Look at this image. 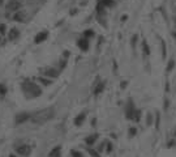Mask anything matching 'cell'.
Segmentation results:
<instances>
[{"label": "cell", "instance_id": "obj_30", "mask_svg": "<svg viewBox=\"0 0 176 157\" xmlns=\"http://www.w3.org/2000/svg\"><path fill=\"white\" fill-rule=\"evenodd\" d=\"M9 157H16V156H15V154H11V156H9Z\"/></svg>", "mask_w": 176, "mask_h": 157}, {"label": "cell", "instance_id": "obj_5", "mask_svg": "<svg viewBox=\"0 0 176 157\" xmlns=\"http://www.w3.org/2000/svg\"><path fill=\"white\" fill-rule=\"evenodd\" d=\"M16 152L19 154H21V156H29L31 152V148L29 147V145L24 144V145H20V147L16 148Z\"/></svg>", "mask_w": 176, "mask_h": 157}, {"label": "cell", "instance_id": "obj_7", "mask_svg": "<svg viewBox=\"0 0 176 157\" xmlns=\"http://www.w3.org/2000/svg\"><path fill=\"white\" fill-rule=\"evenodd\" d=\"M77 46L80 47L81 51H87L89 50V39H86V38H80V39L77 41Z\"/></svg>", "mask_w": 176, "mask_h": 157}, {"label": "cell", "instance_id": "obj_8", "mask_svg": "<svg viewBox=\"0 0 176 157\" xmlns=\"http://www.w3.org/2000/svg\"><path fill=\"white\" fill-rule=\"evenodd\" d=\"M47 37H48V33H47L46 30H44V31H40V33H38L37 35H35L34 42L35 43H42L43 41L47 39Z\"/></svg>", "mask_w": 176, "mask_h": 157}, {"label": "cell", "instance_id": "obj_12", "mask_svg": "<svg viewBox=\"0 0 176 157\" xmlns=\"http://www.w3.org/2000/svg\"><path fill=\"white\" fill-rule=\"evenodd\" d=\"M44 75L48 76V77H58L59 72L56 71V69H54V68H47L46 71H44Z\"/></svg>", "mask_w": 176, "mask_h": 157}, {"label": "cell", "instance_id": "obj_22", "mask_svg": "<svg viewBox=\"0 0 176 157\" xmlns=\"http://www.w3.org/2000/svg\"><path fill=\"white\" fill-rule=\"evenodd\" d=\"M71 154H72V157H83V154L78 151H72Z\"/></svg>", "mask_w": 176, "mask_h": 157}, {"label": "cell", "instance_id": "obj_28", "mask_svg": "<svg viewBox=\"0 0 176 157\" xmlns=\"http://www.w3.org/2000/svg\"><path fill=\"white\" fill-rule=\"evenodd\" d=\"M107 147H108V148H107V151H108V152H111V151H112V145H111V144H107Z\"/></svg>", "mask_w": 176, "mask_h": 157}, {"label": "cell", "instance_id": "obj_27", "mask_svg": "<svg viewBox=\"0 0 176 157\" xmlns=\"http://www.w3.org/2000/svg\"><path fill=\"white\" fill-rule=\"evenodd\" d=\"M137 38H138L137 35H133V38H132V45H133V46H134V43H136V39H137Z\"/></svg>", "mask_w": 176, "mask_h": 157}, {"label": "cell", "instance_id": "obj_14", "mask_svg": "<svg viewBox=\"0 0 176 157\" xmlns=\"http://www.w3.org/2000/svg\"><path fill=\"white\" fill-rule=\"evenodd\" d=\"M98 4L103 5L105 8H110V7H114L115 1L114 0H98Z\"/></svg>", "mask_w": 176, "mask_h": 157}, {"label": "cell", "instance_id": "obj_32", "mask_svg": "<svg viewBox=\"0 0 176 157\" xmlns=\"http://www.w3.org/2000/svg\"><path fill=\"white\" fill-rule=\"evenodd\" d=\"M0 4H1V0H0Z\"/></svg>", "mask_w": 176, "mask_h": 157}, {"label": "cell", "instance_id": "obj_16", "mask_svg": "<svg viewBox=\"0 0 176 157\" xmlns=\"http://www.w3.org/2000/svg\"><path fill=\"white\" fill-rule=\"evenodd\" d=\"M19 30H17V29H12V30L9 31V39L11 41H13V39H16V38L19 37Z\"/></svg>", "mask_w": 176, "mask_h": 157}, {"label": "cell", "instance_id": "obj_29", "mask_svg": "<svg viewBox=\"0 0 176 157\" xmlns=\"http://www.w3.org/2000/svg\"><path fill=\"white\" fill-rule=\"evenodd\" d=\"M125 85H127V83H125V81H123V83H121V88L124 89V88H125Z\"/></svg>", "mask_w": 176, "mask_h": 157}, {"label": "cell", "instance_id": "obj_19", "mask_svg": "<svg viewBox=\"0 0 176 157\" xmlns=\"http://www.w3.org/2000/svg\"><path fill=\"white\" fill-rule=\"evenodd\" d=\"M142 50H144V54H145V55H149V54H150V49H149V46H148V43L146 42L142 43Z\"/></svg>", "mask_w": 176, "mask_h": 157}, {"label": "cell", "instance_id": "obj_13", "mask_svg": "<svg viewBox=\"0 0 176 157\" xmlns=\"http://www.w3.org/2000/svg\"><path fill=\"white\" fill-rule=\"evenodd\" d=\"M105 86H106V84L103 83V81H101V83H99V84H97L95 89H94V94H95V96L101 94V93L103 92V89H105Z\"/></svg>", "mask_w": 176, "mask_h": 157}, {"label": "cell", "instance_id": "obj_4", "mask_svg": "<svg viewBox=\"0 0 176 157\" xmlns=\"http://www.w3.org/2000/svg\"><path fill=\"white\" fill-rule=\"evenodd\" d=\"M21 8V3L19 0H9L7 4V11L8 12H17Z\"/></svg>", "mask_w": 176, "mask_h": 157}, {"label": "cell", "instance_id": "obj_10", "mask_svg": "<svg viewBox=\"0 0 176 157\" xmlns=\"http://www.w3.org/2000/svg\"><path fill=\"white\" fill-rule=\"evenodd\" d=\"M13 19H15L16 21L24 22V21H25V19H26V13L22 12V11H17V12H16V15L13 16Z\"/></svg>", "mask_w": 176, "mask_h": 157}, {"label": "cell", "instance_id": "obj_15", "mask_svg": "<svg viewBox=\"0 0 176 157\" xmlns=\"http://www.w3.org/2000/svg\"><path fill=\"white\" fill-rule=\"evenodd\" d=\"M60 152H62V147L58 145L52 149V151L50 152V157H60Z\"/></svg>", "mask_w": 176, "mask_h": 157}, {"label": "cell", "instance_id": "obj_1", "mask_svg": "<svg viewBox=\"0 0 176 157\" xmlns=\"http://www.w3.org/2000/svg\"><path fill=\"white\" fill-rule=\"evenodd\" d=\"M54 115H55V110H54L52 108H47V109H43V110L37 111L35 114H33L30 117V120L34 124L40 126V124H44V123H47L48 120L52 119Z\"/></svg>", "mask_w": 176, "mask_h": 157}, {"label": "cell", "instance_id": "obj_3", "mask_svg": "<svg viewBox=\"0 0 176 157\" xmlns=\"http://www.w3.org/2000/svg\"><path fill=\"white\" fill-rule=\"evenodd\" d=\"M134 113H136V108H134V105H133V101L130 100L128 102L127 108H125V118L127 119H133L134 118Z\"/></svg>", "mask_w": 176, "mask_h": 157}, {"label": "cell", "instance_id": "obj_23", "mask_svg": "<svg viewBox=\"0 0 176 157\" xmlns=\"http://www.w3.org/2000/svg\"><path fill=\"white\" fill-rule=\"evenodd\" d=\"M137 135V128L136 127H132V128H129V136H136Z\"/></svg>", "mask_w": 176, "mask_h": 157}, {"label": "cell", "instance_id": "obj_26", "mask_svg": "<svg viewBox=\"0 0 176 157\" xmlns=\"http://www.w3.org/2000/svg\"><path fill=\"white\" fill-rule=\"evenodd\" d=\"M162 51H163V58H166V45H164V42H162Z\"/></svg>", "mask_w": 176, "mask_h": 157}, {"label": "cell", "instance_id": "obj_11", "mask_svg": "<svg viewBox=\"0 0 176 157\" xmlns=\"http://www.w3.org/2000/svg\"><path fill=\"white\" fill-rule=\"evenodd\" d=\"M97 139H98V135H90V136H87V138L85 139V143H86L89 147H91V145L95 144Z\"/></svg>", "mask_w": 176, "mask_h": 157}, {"label": "cell", "instance_id": "obj_6", "mask_svg": "<svg viewBox=\"0 0 176 157\" xmlns=\"http://www.w3.org/2000/svg\"><path fill=\"white\" fill-rule=\"evenodd\" d=\"M30 117L31 115L30 114H28V113H20V114H17L16 115V124H21V123H24V122H26L28 119H30Z\"/></svg>", "mask_w": 176, "mask_h": 157}, {"label": "cell", "instance_id": "obj_9", "mask_svg": "<svg viewBox=\"0 0 176 157\" xmlns=\"http://www.w3.org/2000/svg\"><path fill=\"white\" fill-rule=\"evenodd\" d=\"M85 119H86V113H80L77 117L74 118V124L78 126V127L82 126V123L85 122Z\"/></svg>", "mask_w": 176, "mask_h": 157}, {"label": "cell", "instance_id": "obj_24", "mask_svg": "<svg viewBox=\"0 0 176 157\" xmlns=\"http://www.w3.org/2000/svg\"><path fill=\"white\" fill-rule=\"evenodd\" d=\"M39 81L42 84H44V85H50V84H51V80H47L44 77H39Z\"/></svg>", "mask_w": 176, "mask_h": 157}, {"label": "cell", "instance_id": "obj_31", "mask_svg": "<svg viewBox=\"0 0 176 157\" xmlns=\"http://www.w3.org/2000/svg\"><path fill=\"white\" fill-rule=\"evenodd\" d=\"M175 136H176V131H175Z\"/></svg>", "mask_w": 176, "mask_h": 157}, {"label": "cell", "instance_id": "obj_17", "mask_svg": "<svg viewBox=\"0 0 176 157\" xmlns=\"http://www.w3.org/2000/svg\"><path fill=\"white\" fill-rule=\"evenodd\" d=\"M94 37V31L91 30V29H87V30L83 31V38H86V39H89V38Z\"/></svg>", "mask_w": 176, "mask_h": 157}, {"label": "cell", "instance_id": "obj_25", "mask_svg": "<svg viewBox=\"0 0 176 157\" xmlns=\"http://www.w3.org/2000/svg\"><path fill=\"white\" fill-rule=\"evenodd\" d=\"M5 31H7V26L4 24H0V33H1V34H5Z\"/></svg>", "mask_w": 176, "mask_h": 157}, {"label": "cell", "instance_id": "obj_18", "mask_svg": "<svg viewBox=\"0 0 176 157\" xmlns=\"http://www.w3.org/2000/svg\"><path fill=\"white\" fill-rule=\"evenodd\" d=\"M87 152H89V154L91 157H101V156H99V152L95 151V149H93V148H89V149H87Z\"/></svg>", "mask_w": 176, "mask_h": 157}, {"label": "cell", "instance_id": "obj_2", "mask_svg": "<svg viewBox=\"0 0 176 157\" xmlns=\"http://www.w3.org/2000/svg\"><path fill=\"white\" fill-rule=\"evenodd\" d=\"M22 90H24L26 94H30L31 97H38V96H40V93H42L40 88L34 83H24L22 84Z\"/></svg>", "mask_w": 176, "mask_h": 157}, {"label": "cell", "instance_id": "obj_21", "mask_svg": "<svg viewBox=\"0 0 176 157\" xmlns=\"http://www.w3.org/2000/svg\"><path fill=\"white\" fill-rule=\"evenodd\" d=\"M173 67H175V62H173V60H170V62H168V65H167V72H171L173 69Z\"/></svg>", "mask_w": 176, "mask_h": 157}, {"label": "cell", "instance_id": "obj_20", "mask_svg": "<svg viewBox=\"0 0 176 157\" xmlns=\"http://www.w3.org/2000/svg\"><path fill=\"white\" fill-rule=\"evenodd\" d=\"M7 94V86L4 84H0V96L3 97V96Z\"/></svg>", "mask_w": 176, "mask_h": 157}]
</instances>
